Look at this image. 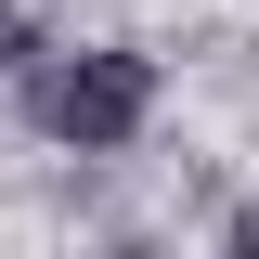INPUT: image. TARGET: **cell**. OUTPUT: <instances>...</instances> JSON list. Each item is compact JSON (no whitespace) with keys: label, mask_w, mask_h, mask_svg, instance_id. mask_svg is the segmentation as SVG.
Wrapping results in <instances>:
<instances>
[{"label":"cell","mask_w":259,"mask_h":259,"mask_svg":"<svg viewBox=\"0 0 259 259\" xmlns=\"http://www.w3.org/2000/svg\"><path fill=\"white\" fill-rule=\"evenodd\" d=\"M143 117H156V65H143V52H78V65L39 78V130L78 143V156H117Z\"/></svg>","instance_id":"6da1fadb"},{"label":"cell","mask_w":259,"mask_h":259,"mask_svg":"<svg viewBox=\"0 0 259 259\" xmlns=\"http://www.w3.org/2000/svg\"><path fill=\"white\" fill-rule=\"evenodd\" d=\"M233 246H246V259H259V207H233Z\"/></svg>","instance_id":"3957f363"},{"label":"cell","mask_w":259,"mask_h":259,"mask_svg":"<svg viewBox=\"0 0 259 259\" xmlns=\"http://www.w3.org/2000/svg\"><path fill=\"white\" fill-rule=\"evenodd\" d=\"M13 52H26V13H13V0H0V65H13Z\"/></svg>","instance_id":"7a4b0ae2"}]
</instances>
